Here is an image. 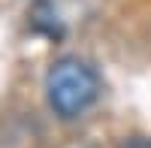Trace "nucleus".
<instances>
[{
	"label": "nucleus",
	"mask_w": 151,
	"mask_h": 148,
	"mask_svg": "<svg viewBox=\"0 0 151 148\" xmlns=\"http://www.w3.org/2000/svg\"><path fill=\"white\" fill-rule=\"evenodd\" d=\"M48 103L60 118H79L100 97V76L82 57H60L45 76Z\"/></svg>",
	"instance_id": "nucleus-1"
}]
</instances>
